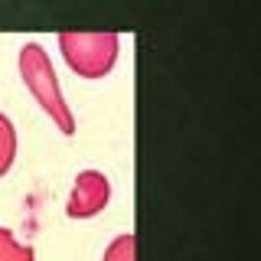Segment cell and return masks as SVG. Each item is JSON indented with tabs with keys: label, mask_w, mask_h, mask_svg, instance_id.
I'll return each mask as SVG.
<instances>
[{
	"label": "cell",
	"mask_w": 261,
	"mask_h": 261,
	"mask_svg": "<svg viewBox=\"0 0 261 261\" xmlns=\"http://www.w3.org/2000/svg\"><path fill=\"white\" fill-rule=\"evenodd\" d=\"M118 33H59V53L79 79H105L118 62Z\"/></svg>",
	"instance_id": "obj_2"
},
{
	"label": "cell",
	"mask_w": 261,
	"mask_h": 261,
	"mask_svg": "<svg viewBox=\"0 0 261 261\" xmlns=\"http://www.w3.org/2000/svg\"><path fill=\"white\" fill-rule=\"evenodd\" d=\"M16 160V127L13 121L0 111V176H7V170Z\"/></svg>",
	"instance_id": "obj_4"
},
{
	"label": "cell",
	"mask_w": 261,
	"mask_h": 261,
	"mask_svg": "<svg viewBox=\"0 0 261 261\" xmlns=\"http://www.w3.org/2000/svg\"><path fill=\"white\" fill-rule=\"evenodd\" d=\"M101 261H137V239H134L130 232H124V235H114L111 245L105 248Z\"/></svg>",
	"instance_id": "obj_6"
},
{
	"label": "cell",
	"mask_w": 261,
	"mask_h": 261,
	"mask_svg": "<svg viewBox=\"0 0 261 261\" xmlns=\"http://www.w3.org/2000/svg\"><path fill=\"white\" fill-rule=\"evenodd\" d=\"M0 261H36L33 245H23L10 228H0Z\"/></svg>",
	"instance_id": "obj_5"
},
{
	"label": "cell",
	"mask_w": 261,
	"mask_h": 261,
	"mask_svg": "<svg viewBox=\"0 0 261 261\" xmlns=\"http://www.w3.org/2000/svg\"><path fill=\"white\" fill-rule=\"evenodd\" d=\"M111 199V179L101 170H82L75 176V186L65 202V216L69 219H92L98 216Z\"/></svg>",
	"instance_id": "obj_3"
},
{
	"label": "cell",
	"mask_w": 261,
	"mask_h": 261,
	"mask_svg": "<svg viewBox=\"0 0 261 261\" xmlns=\"http://www.w3.org/2000/svg\"><path fill=\"white\" fill-rule=\"evenodd\" d=\"M20 79L27 85V92L36 98V105L53 118V124L65 137L75 134V114L65 105L59 79H56V69H53V59H49V53L39 43H27L20 49Z\"/></svg>",
	"instance_id": "obj_1"
}]
</instances>
